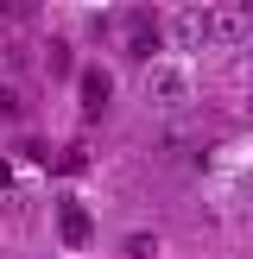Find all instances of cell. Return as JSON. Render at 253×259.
I'll list each match as a JSON object with an SVG mask.
<instances>
[{
	"instance_id": "cell-1",
	"label": "cell",
	"mask_w": 253,
	"mask_h": 259,
	"mask_svg": "<svg viewBox=\"0 0 253 259\" xmlns=\"http://www.w3.org/2000/svg\"><path fill=\"white\" fill-rule=\"evenodd\" d=\"M139 95H146V108H184V101L196 95V82H190L184 63H171V57H146V70H139Z\"/></svg>"
},
{
	"instance_id": "cell-2",
	"label": "cell",
	"mask_w": 253,
	"mask_h": 259,
	"mask_svg": "<svg viewBox=\"0 0 253 259\" xmlns=\"http://www.w3.org/2000/svg\"><path fill=\"white\" fill-rule=\"evenodd\" d=\"M202 19H209V45H247V38H253V7H247V0L202 7Z\"/></svg>"
},
{
	"instance_id": "cell-3",
	"label": "cell",
	"mask_w": 253,
	"mask_h": 259,
	"mask_svg": "<svg viewBox=\"0 0 253 259\" xmlns=\"http://www.w3.org/2000/svg\"><path fill=\"white\" fill-rule=\"evenodd\" d=\"M164 38H171L177 51H202V45H209V19H202V7L171 13V19H164Z\"/></svg>"
},
{
	"instance_id": "cell-4",
	"label": "cell",
	"mask_w": 253,
	"mask_h": 259,
	"mask_svg": "<svg viewBox=\"0 0 253 259\" xmlns=\"http://www.w3.org/2000/svg\"><path fill=\"white\" fill-rule=\"evenodd\" d=\"M158 45H164V19H152V13H133V19H126V51L146 63V57H158Z\"/></svg>"
},
{
	"instance_id": "cell-5",
	"label": "cell",
	"mask_w": 253,
	"mask_h": 259,
	"mask_svg": "<svg viewBox=\"0 0 253 259\" xmlns=\"http://www.w3.org/2000/svg\"><path fill=\"white\" fill-rule=\"evenodd\" d=\"M57 222H63V240H70V247H89L95 228H89V215L76 209V202H57Z\"/></svg>"
},
{
	"instance_id": "cell-6",
	"label": "cell",
	"mask_w": 253,
	"mask_h": 259,
	"mask_svg": "<svg viewBox=\"0 0 253 259\" xmlns=\"http://www.w3.org/2000/svg\"><path fill=\"white\" fill-rule=\"evenodd\" d=\"M108 95H114V76H108V70H89V76H82V108L101 114V108H108Z\"/></svg>"
},
{
	"instance_id": "cell-7",
	"label": "cell",
	"mask_w": 253,
	"mask_h": 259,
	"mask_svg": "<svg viewBox=\"0 0 253 259\" xmlns=\"http://www.w3.org/2000/svg\"><path fill=\"white\" fill-rule=\"evenodd\" d=\"M152 253H158V240H152L146 228H139V234H126V259H152Z\"/></svg>"
},
{
	"instance_id": "cell-8",
	"label": "cell",
	"mask_w": 253,
	"mask_h": 259,
	"mask_svg": "<svg viewBox=\"0 0 253 259\" xmlns=\"http://www.w3.org/2000/svg\"><path fill=\"white\" fill-rule=\"evenodd\" d=\"M25 7H32V0H0V19H19Z\"/></svg>"
},
{
	"instance_id": "cell-9",
	"label": "cell",
	"mask_w": 253,
	"mask_h": 259,
	"mask_svg": "<svg viewBox=\"0 0 253 259\" xmlns=\"http://www.w3.org/2000/svg\"><path fill=\"white\" fill-rule=\"evenodd\" d=\"M0 114H19V95L13 89H0Z\"/></svg>"
},
{
	"instance_id": "cell-10",
	"label": "cell",
	"mask_w": 253,
	"mask_h": 259,
	"mask_svg": "<svg viewBox=\"0 0 253 259\" xmlns=\"http://www.w3.org/2000/svg\"><path fill=\"white\" fill-rule=\"evenodd\" d=\"M234 196H240V202H253V171H247V177L234 184Z\"/></svg>"
},
{
	"instance_id": "cell-11",
	"label": "cell",
	"mask_w": 253,
	"mask_h": 259,
	"mask_svg": "<svg viewBox=\"0 0 253 259\" xmlns=\"http://www.w3.org/2000/svg\"><path fill=\"white\" fill-rule=\"evenodd\" d=\"M240 108H247V120H253V89H247V101H240Z\"/></svg>"
},
{
	"instance_id": "cell-12",
	"label": "cell",
	"mask_w": 253,
	"mask_h": 259,
	"mask_svg": "<svg viewBox=\"0 0 253 259\" xmlns=\"http://www.w3.org/2000/svg\"><path fill=\"white\" fill-rule=\"evenodd\" d=\"M247 7H253V0H247Z\"/></svg>"
}]
</instances>
